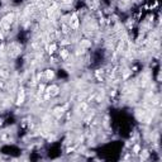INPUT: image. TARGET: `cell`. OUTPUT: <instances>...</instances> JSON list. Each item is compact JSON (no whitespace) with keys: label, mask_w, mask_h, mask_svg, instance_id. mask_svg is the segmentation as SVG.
<instances>
[{"label":"cell","mask_w":162,"mask_h":162,"mask_svg":"<svg viewBox=\"0 0 162 162\" xmlns=\"http://www.w3.org/2000/svg\"><path fill=\"white\" fill-rule=\"evenodd\" d=\"M81 47H84V48H86V47H91V42L87 39H84V40H81Z\"/></svg>","instance_id":"8"},{"label":"cell","mask_w":162,"mask_h":162,"mask_svg":"<svg viewBox=\"0 0 162 162\" xmlns=\"http://www.w3.org/2000/svg\"><path fill=\"white\" fill-rule=\"evenodd\" d=\"M3 20L5 22V23H8V24L13 23V20H14V14H13V13H12V14H8V15H6L5 18H4Z\"/></svg>","instance_id":"6"},{"label":"cell","mask_w":162,"mask_h":162,"mask_svg":"<svg viewBox=\"0 0 162 162\" xmlns=\"http://www.w3.org/2000/svg\"><path fill=\"white\" fill-rule=\"evenodd\" d=\"M44 89H46V86H44V85H39V91H40V93H43Z\"/></svg>","instance_id":"10"},{"label":"cell","mask_w":162,"mask_h":162,"mask_svg":"<svg viewBox=\"0 0 162 162\" xmlns=\"http://www.w3.org/2000/svg\"><path fill=\"white\" fill-rule=\"evenodd\" d=\"M25 100V93H24V90H20V93H19V95H18V100H17V104L18 105H22L24 103Z\"/></svg>","instance_id":"3"},{"label":"cell","mask_w":162,"mask_h":162,"mask_svg":"<svg viewBox=\"0 0 162 162\" xmlns=\"http://www.w3.org/2000/svg\"><path fill=\"white\" fill-rule=\"evenodd\" d=\"M56 49H57V44L56 43H51L48 46V52L51 53V55H53V53L56 52Z\"/></svg>","instance_id":"7"},{"label":"cell","mask_w":162,"mask_h":162,"mask_svg":"<svg viewBox=\"0 0 162 162\" xmlns=\"http://www.w3.org/2000/svg\"><path fill=\"white\" fill-rule=\"evenodd\" d=\"M44 76H46L47 80H52L53 77H55V71L51 70V69H48V70L44 71Z\"/></svg>","instance_id":"4"},{"label":"cell","mask_w":162,"mask_h":162,"mask_svg":"<svg viewBox=\"0 0 162 162\" xmlns=\"http://www.w3.org/2000/svg\"><path fill=\"white\" fill-rule=\"evenodd\" d=\"M72 0H62V3H65V4H70Z\"/></svg>","instance_id":"11"},{"label":"cell","mask_w":162,"mask_h":162,"mask_svg":"<svg viewBox=\"0 0 162 162\" xmlns=\"http://www.w3.org/2000/svg\"><path fill=\"white\" fill-rule=\"evenodd\" d=\"M79 25H80V22H79L77 15H76V14H72V17H71V19H70V27H71L72 29H77Z\"/></svg>","instance_id":"2"},{"label":"cell","mask_w":162,"mask_h":162,"mask_svg":"<svg viewBox=\"0 0 162 162\" xmlns=\"http://www.w3.org/2000/svg\"><path fill=\"white\" fill-rule=\"evenodd\" d=\"M46 93L49 96H56L60 94V87H58L57 85H51V86L46 87Z\"/></svg>","instance_id":"1"},{"label":"cell","mask_w":162,"mask_h":162,"mask_svg":"<svg viewBox=\"0 0 162 162\" xmlns=\"http://www.w3.org/2000/svg\"><path fill=\"white\" fill-rule=\"evenodd\" d=\"M139 151H141V147H139V145H136V146L133 147V153L138 155V153H139Z\"/></svg>","instance_id":"9"},{"label":"cell","mask_w":162,"mask_h":162,"mask_svg":"<svg viewBox=\"0 0 162 162\" xmlns=\"http://www.w3.org/2000/svg\"><path fill=\"white\" fill-rule=\"evenodd\" d=\"M69 56H70V52L67 51L66 48H64V49H61V51H60V57L62 58V60H67Z\"/></svg>","instance_id":"5"}]
</instances>
